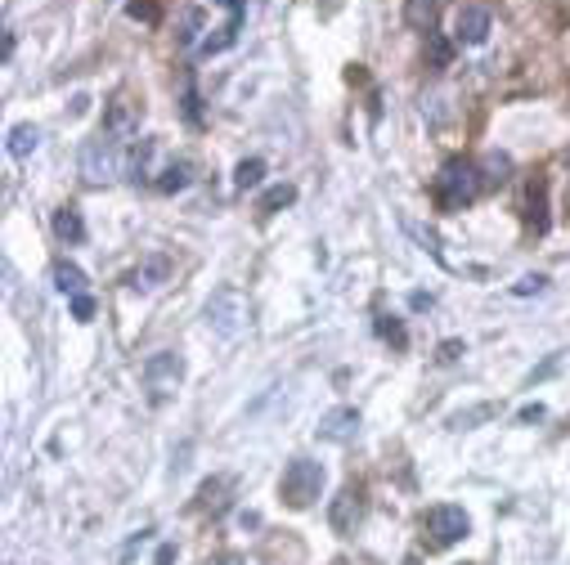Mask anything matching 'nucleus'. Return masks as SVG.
<instances>
[{
	"label": "nucleus",
	"instance_id": "obj_1",
	"mask_svg": "<svg viewBox=\"0 0 570 565\" xmlns=\"http://www.w3.org/2000/svg\"><path fill=\"white\" fill-rule=\"evenodd\" d=\"M121 166H126V153H121V139L117 135H95V139H86V148H81V175H86V184H113L117 175H121Z\"/></svg>",
	"mask_w": 570,
	"mask_h": 565
},
{
	"label": "nucleus",
	"instance_id": "obj_2",
	"mask_svg": "<svg viewBox=\"0 0 570 565\" xmlns=\"http://www.w3.org/2000/svg\"><path fill=\"white\" fill-rule=\"evenodd\" d=\"M279 494H283L288 507H297V512L315 507V498L324 494V466L310 462V457H292L288 471H283V480H279Z\"/></svg>",
	"mask_w": 570,
	"mask_h": 565
},
{
	"label": "nucleus",
	"instance_id": "obj_3",
	"mask_svg": "<svg viewBox=\"0 0 570 565\" xmlns=\"http://www.w3.org/2000/svg\"><path fill=\"white\" fill-rule=\"evenodd\" d=\"M485 184H480V171L471 166V162H462V157H450L445 166H441V175H436V198H441V207H462V202H471L476 193H480Z\"/></svg>",
	"mask_w": 570,
	"mask_h": 565
},
{
	"label": "nucleus",
	"instance_id": "obj_4",
	"mask_svg": "<svg viewBox=\"0 0 570 565\" xmlns=\"http://www.w3.org/2000/svg\"><path fill=\"white\" fill-rule=\"evenodd\" d=\"M180 381H185V359H180L176 350L148 354V363H144V391H148L153 404H166V400L180 391Z\"/></svg>",
	"mask_w": 570,
	"mask_h": 565
},
{
	"label": "nucleus",
	"instance_id": "obj_5",
	"mask_svg": "<svg viewBox=\"0 0 570 565\" xmlns=\"http://www.w3.org/2000/svg\"><path fill=\"white\" fill-rule=\"evenodd\" d=\"M242 324H247V301H242V292L229 287V283L216 287L212 301H207V328H212L216 337H238Z\"/></svg>",
	"mask_w": 570,
	"mask_h": 565
},
{
	"label": "nucleus",
	"instance_id": "obj_6",
	"mask_svg": "<svg viewBox=\"0 0 570 565\" xmlns=\"http://www.w3.org/2000/svg\"><path fill=\"white\" fill-rule=\"evenodd\" d=\"M427 534H432V543H436V548H454V543H462V539L471 534V521H467V512H462V507L441 503V507H432V512H427Z\"/></svg>",
	"mask_w": 570,
	"mask_h": 565
},
{
	"label": "nucleus",
	"instance_id": "obj_7",
	"mask_svg": "<svg viewBox=\"0 0 570 565\" xmlns=\"http://www.w3.org/2000/svg\"><path fill=\"white\" fill-rule=\"evenodd\" d=\"M489 9L485 5H462L454 18V41L458 45H485L489 41Z\"/></svg>",
	"mask_w": 570,
	"mask_h": 565
},
{
	"label": "nucleus",
	"instance_id": "obj_8",
	"mask_svg": "<svg viewBox=\"0 0 570 565\" xmlns=\"http://www.w3.org/2000/svg\"><path fill=\"white\" fill-rule=\"evenodd\" d=\"M355 436H359V413H355V409H333V413L319 418V440H328V445H350Z\"/></svg>",
	"mask_w": 570,
	"mask_h": 565
},
{
	"label": "nucleus",
	"instance_id": "obj_9",
	"mask_svg": "<svg viewBox=\"0 0 570 565\" xmlns=\"http://www.w3.org/2000/svg\"><path fill=\"white\" fill-rule=\"evenodd\" d=\"M242 9H247V5H242V0H233V5H229V23H225V27H216V36H207V41H203V54H207V59H212V54H225L229 45L238 41Z\"/></svg>",
	"mask_w": 570,
	"mask_h": 565
},
{
	"label": "nucleus",
	"instance_id": "obj_10",
	"mask_svg": "<svg viewBox=\"0 0 570 565\" xmlns=\"http://www.w3.org/2000/svg\"><path fill=\"white\" fill-rule=\"evenodd\" d=\"M166 274H171V260H166V256H148V260L130 274V287H135V292H153V287L166 283Z\"/></svg>",
	"mask_w": 570,
	"mask_h": 565
},
{
	"label": "nucleus",
	"instance_id": "obj_11",
	"mask_svg": "<svg viewBox=\"0 0 570 565\" xmlns=\"http://www.w3.org/2000/svg\"><path fill=\"white\" fill-rule=\"evenodd\" d=\"M14 157H27V153H36L41 148V126H32V121H18V126H9V144H5Z\"/></svg>",
	"mask_w": 570,
	"mask_h": 565
},
{
	"label": "nucleus",
	"instance_id": "obj_12",
	"mask_svg": "<svg viewBox=\"0 0 570 565\" xmlns=\"http://www.w3.org/2000/svg\"><path fill=\"white\" fill-rule=\"evenodd\" d=\"M476 171H480V184L494 189V184H503V180L512 175V157H508V153H485Z\"/></svg>",
	"mask_w": 570,
	"mask_h": 565
},
{
	"label": "nucleus",
	"instance_id": "obj_13",
	"mask_svg": "<svg viewBox=\"0 0 570 565\" xmlns=\"http://www.w3.org/2000/svg\"><path fill=\"white\" fill-rule=\"evenodd\" d=\"M436 9H441V0H404V23L418 27V32H432L436 27Z\"/></svg>",
	"mask_w": 570,
	"mask_h": 565
},
{
	"label": "nucleus",
	"instance_id": "obj_14",
	"mask_svg": "<svg viewBox=\"0 0 570 565\" xmlns=\"http://www.w3.org/2000/svg\"><path fill=\"white\" fill-rule=\"evenodd\" d=\"M54 287H59L63 297H81V292H86V274H81L72 260H59V265H54Z\"/></svg>",
	"mask_w": 570,
	"mask_h": 565
},
{
	"label": "nucleus",
	"instance_id": "obj_15",
	"mask_svg": "<svg viewBox=\"0 0 570 565\" xmlns=\"http://www.w3.org/2000/svg\"><path fill=\"white\" fill-rule=\"evenodd\" d=\"M54 233H59L63 242H81V238H86L81 212H77V207H63V212H54Z\"/></svg>",
	"mask_w": 570,
	"mask_h": 565
},
{
	"label": "nucleus",
	"instance_id": "obj_16",
	"mask_svg": "<svg viewBox=\"0 0 570 565\" xmlns=\"http://www.w3.org/2000/svg\"><path fill=\"white\" fill-rule=\"evenodd\" d=\"M135 130H139V117H135V108H130L126 99H117V108L109 113V135L126 139V135H135Z\"/></svg>",
	"mask_w": 570,
	"mask_h": 565
},
{
	"label": "nucleus",
	"instance_id": "obj_17",
	"mask_svg": "<svg viewBox=\"0 0 570 565\" xmlns=\"http://www.w3.org/2000/svg\"><path fill=\"white\" fill-rule=\"evenodd\" d=\"M198 32H203V9H198V5H189V9L180 14V32H176V45H180V50H189V45L198 41Z\"/></svg>",
	"mask_w": 570,
	"mask_h": 565
},
{
	"label": "nucleus",
	"instance_id": "obj_18",
	"mask_svg": "<svg viewBox=\"0 0 570 565\" xmlns=\"http://www.w3.org/2000/svg\"><path fill=\"white\" fill-rule=\"evenodd\" d=\"M261 180H265V162H261V157H242L238 171H233V189L247 193V189H256Z\"/></svg>",
	"mask_w": 570,
	"mask_h": 565
},
{
	"label": "nucleus",
	"instance_id": "obj_19",
	"mask_svg": "<svg viewBox=\"0 0 570 565\" xmlns=\"http://www.w3.org/2000/svg\"><path fill=\"white\" fill-rule=\"evenodd\" d=\"M189 184V166L185 162H176V166H166L162 175H157V193H180Z\"/></svg>",
	"mask_w": 570,
	"mask_h": 565
},
{
	"label": "nucleus",
	"instance_id": "obj_20",
	"mask_svg": "<svg viewBox=\"0 0 570 565\" xmlns=\"http://www.w3.org/2000/svg\"><path fill=\"white\" fill-rule=\"evenodd\" d=\"M292 198H297V189H292V184H274V189H265V193H261V212L270 216V212H279V207H288Z\"/></svg>",
	"mask_w": 570,
	"mask_h": 565
},
{
	"label": "nucleus",
	"instance_id": "obj_21",
	"mask_svg": "<svg viewBox=\"0 0 570 565\" xmlns=\"http://www.w3.org/2000/svg\"><path fill=\"white\" fill-rule=\"evenodd\" d=\"M544 207H548V189L539 184V189H530V225L539 229V233L548 229V212Z\"/></svg>",
	"mask_w": 570,
	"mask_h": 565
},
{
	"label": "nucleus",
	"instance_id": "obj_22",
	"mask_svg": "<svg viewBox=\"0 0 570 565\" xmlns=\"http://www.w3.org/2000/svg\"><path fill=\"white\" fill-rule=\"evenodd\" d=\"M485 418H494V409H489V404H480V409H467V413L450 418V427H454V431H471V427H476V422H485Z\"/></svg>",
	"mask_w": 570,
	"mask_h": 565
},
{
	"label": "nucleus",
	"instance_id": "obj_23",
	"mask_svg": "<svg viewBox=\"0 0 570 565\" xmlns=\"http://www.w3.org/2000/svg\"><path fill=\"white\" fill-rule=\"evenodd\" d=\"M72 319H81V324H90L95 319V297H72Z\"/></svg>",
	"mask_w": 570,
	"mask_h": 565
},
{
	"label": "nucleus",
	"instance_id": "obj_24",
	"mask_svg": "<svg viewBox=\"0 0 570 565\" xmlns=\"http://www.w3.org/2000/svg\"><path fill=\"white\" fill-rule=\"evenodd\" d=\"M544 287H548V278H544V274H526L512 292H517V297H530V292H544Z\"/></svg>",
	"mask_w": 570,
	"mask_h": 565
},
{
	"label": "nucleus",
	"instance_id": "obj_25",
	"mask_svg": "<svg viewBox=\"0 0 570 565\" xmlns=\"http://www.w3.org/2000/svg\"><path fill=\"white\" fill-rule=\"evenodd\" d=\"M427 36H432V63H436V68H445V63H450V45H445L436 32H427Z\"/></svg>",
	"mask_w": 570,
	"mask_h": 565
},
{
	"label": "nucleus",
	"instance_id": "obj_26",
	"mask_svg": "<svg viewBox=\"0 0 570 565\" xmlns=\"http://www.w3.org/2000/svg\"><path fill=\"white\" fill-rule=\"evenodd\" d=\"M130 18H144V23H153V18H157V9H153V5H139V0H135V5H130Z\"/></svg>",
	"mask_w": 570,
	"mask_h": 565
},
{
	"label": "nucleus",
	"instance_id": "obj_27",
	"mask_svg": "<svg viewBox=\"0 0 570 565\" xmlns=\"http://www.w3.org/2000/svg\"><path fill=\"white\" fill-rule=\"evenodd\" d=\"M544 418V404H526L521 413H517V422H539Z\"/></svg>",
	"mask_w": 570,
	"mask_h": 565
},
{
	"label": "nucleus",
	"instance_id": "obj_28",
	"mask_svg": "<svg viewBox=\"0 0 570 565\" xmlns=\"http://www.w3.org/2000/svg\"><path fill=\"white\" fill-rule=\"evenodd\" d=\"M382 333H386V337L395 341V345H404V341H409V337H404V328H400L395 319H391V324H382Z\"/></svg>",
	"mask_w": 570,
	"mask_h": 565
},
{
	"label": "nucleus",
	"instance_id": "obj_29",
	"mask_svg": "<svg viewBox=\"0 0 570 565\" xmlns=\"http://www.w3.org/2000/svg\"><path fill=\"white\" fill-rule=\"evenodd\" d=\"M458 350H462L458 341H445V345H441V363H454V359H458Z\"/></svg>",
	"mask_w": 570,
	"mask_h": 565
},
{
	"label": "nucleus",
	"instance_id": "obj_30",
	"mask_svg": "<svg viewBox=\"0 0 570 565\" xmlns=\"http://www.w3.org/2000/svg\"><path fill=\"white\" fill-rule=\"evenodd\" d=\"M171 557H176V548H162L157 552V565H171Z\"/></svg>",
	"mask_w": 570,
	"mask_h": 565
},
{
	"label": "nucleus",
	"instance_id": "obj_31",
	"mask_svg": "<svg viewBox=\"0 0 570 565\" xmlns=\"http://www.w3.org/2000/svg\"><path fill=\"white\" fill-rule=\"evenodd\" d=\"M221 565H247V561H233V557H229V561H221Z\"/></svg>",
	"mask_w": 570,
	"mask_h": 565
}]
</instances>
